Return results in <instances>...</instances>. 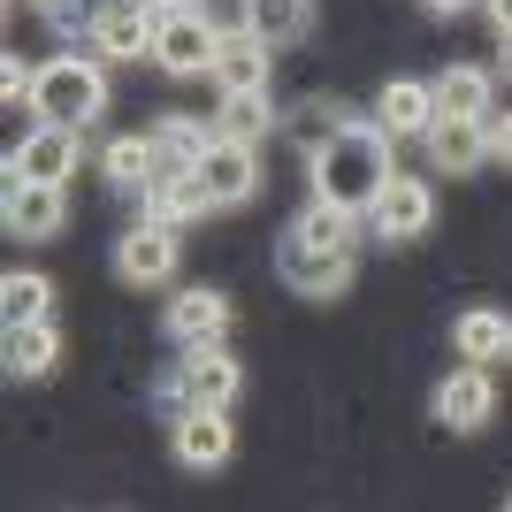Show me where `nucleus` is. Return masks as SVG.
<instances>
[{"label":"nucleus","mask_w":512,"mask_h":512,"mask_svg":"<svg viewBox=\"0 0 512 512\" xmlns=\"http://www.w3.org/2000/svg\"><path fill=\"white\" fill-rule=\"evenodd\" d=\"M505 360H512V344H505Z\"/></svg>","instance_id":"obj_37"},{"label":"nucleus","mask_w":512,"mask_h":512,"mask_svg":"<svg viewBox=\"0 0 512 512\" xmlns=\"http://www.w3.org/2000/svg\"><path fill=\"white\" fill-rule=\"evenodd\" d=\"M421 146H428V169L436 176H474L490 161V130L474 123V115H436Z\"/></svg>","instance_id":"obj_14"},{"label":"nucleus","mask_w":512,"mask_h":512,"mask_svg":"<svg viewBox=\"0 0 512 512\" xmlns=\"http://www.w3.org/2000/svg\"><path fill=\"white\" fill-rule=\"evenodd\" d=\"M482 130H490V161L512 169V107H490V123H482Z\"/></svg>","instance_id":"obj_31"},{"label":"nucleus","mask_w":512,"mask_h":512,"mask_svg":"<svg viewBox=\"0 0 512 512\" xmlns=\"http://www.w3.org/2000/svg\"><path fill=\"white\" fill-rule=\"evenodd\" d=\"M54 314V283L31 276V268H16V276L0 283V321H46Z\"/></svg>","instance_id":"obj_27"},{"label":"nucleus","mask_w":512,"mask_h":512,"mask_svg":"<svg viewBox=\"0 0 512 512\" xmlns=\"http://www.w3.org/2000/svg\"><path fill=\"white\" fill-rule=\"evenodd\" d=\"M77 161H85L77 130L69 123H39L31 138H16V153H8V184H69Z\"/></svg>","instance_id":"obj_7"},{"label":"nucleus","mask_w":512,"mask_h":512,"mask_svg":"<svg viewBox=\"0 0 512 512\" xmlns=\"http://www.w3.org/2000/svg\"><path fill=\"white\" fill-rule=\"evenodd\" d=\"M199 16L230 39V31H253V0H199Z\"/></svg>","instance_id":"obj_29"},{"label":"nucleus","mask_w":512,"mask_h":512,"mask_svg":"<svg viewBox=\"0 0 512 512\" xmlns=\"http://www.w3.org/2000/svg\"><path fill=\"white\" fill-rule=\"evenodd\" d=\"M505 344H512V321L497 314V306H467V314L451 321V352H459V360H505Z\"/></svg>","instance_id":"obj_22"},{"label":"nucleus","mask_w":512,"mask_h":512,"mask_svg":"<svg viewBox=\"0 0 512 512\" xmlns=\"http://www.w3.org/2000/svg\"><path fill=\"white\" fill-rule=\"evenodd\" d=\"M153 16H176V8H199V0H146Z\"/></svg>","instance_id":"obj_34"},{"label":"nucleus","mask_w":512,"mask_h":512,"mask_svg":"<svg viewBox=\"0 0 512 512\" xmlns=\"http://www.w3.org/2000/svg\"><path fill=\"white\" fill-rule=\"evenodd\" d=\"M505 505H512V497H505Z\"/></svg>","instance_id":"obj_38"},{"label":"nucleus","mask_w":512,"mask_h":512,"mask_svg":"<svg viewBox=\"0 0 512 512\" xmlns=\"http://www.w3.org/2000/svg\"><path fill=\"white\" fill-rule=\"evenodd\" d=\"M115 276L130 283V291H161V283L176 276V222H138L130 237H115Z\"/></svg>","instance_id":"obj_9"},{"label":"nucleus","mask_w":512,"mask_h":512,"mask_svg":"<svg viewBox=\"0 0 512 512\" xmlns=\"http://www.w3.org/2000/svg\"><path fill=\"white\" fill-rule=\"evenodd\" d=\"M0 222H8V237H23V245H46V237H62L69 199H62V184H8V192H0Z\"/></svg>","instance_id":"obj_13"},{"label":"nucleus","mask_w":512,"mask_h":512,"mask_svg":"<svg viewBox=\"0 0 512 512\" xmlns=\"http://www.w3.org/2000/svg\"><path fill=\"white\" fill-rule=\"evenodd\" d=\"M31 115H39V123H69V130L100 123V115H107V77H100V62H85V54H54V62H39Z\"/></svg>","instance_id":"obj_2"},{"label":"nucleus","mask_w":512,"mask_h":512,"mask_svg":"<svg viewBox=\"0 0 512 512\" xmlns=\"http://www.w3.org/2000/svg\"><path fill=\"white\" fill-rule=\"evenodd\" d=\"M490 107H497L490 69H474V62H451L444 77H436V115H474V123H490Z\"/></svg>","instance_id":"obj_21"},{"label":"nucleus","mask_w":512,"mask_h":512,"mask_svg":"<svg viewBox=\"0 0 512 512\" xmlns=\"http://www.w3.org/2000/svg\"><path fill=\"white\" fill-rule=\"evenodd\" d=\"M490 8V23H497V39H512V0H482Z\"/></svg>","instance_id":"obj_32"},{"label":"nucleus","mask_w":512,"mask_h":512,"mask_svg":"<svg viewBox=\"0 0 512 512\" xmlns=\"http://www.w3.org/2000/svg\"><path fill=\"white\" fill-rule=\"evenodd\" d=\"M199 176H207L214 207H245V199L260 192V146H253V138H222V130H214Z\"/></svg>","instance_id":"obj_12"},{"label":"nucleus","mask_w":512,"mask_h":512,"mask_svg":"<svg viewBox=\"0 0 512 512\" xmlns=\"http://www.w3.org/2000/svg\"><path fill=\"white\" fill-rule=\"evenodd\" d=\"M214 146V123H199V115H169V123L153 130V176H169V169H199Z\"/></svg>","instance_id":"obj_20"},{"label":"nucleus","mask_w":512,"mask_h":512,"mask_svg":"<svg viewBox=\"0 0 512 512\" xmlns=\"http://www.w3.org/2000/svg\"><path fill=\"white\" fill-rule=\"evenodd\" d=\"M276 276L299 291V299H344L352 291V253H337V245H314V237L283 230L276 237Z\"/></svg>","instance_id":"obj_3"},{"label":"nucleus","mask_w":512,"mask_h":512,"mask_svg":"<svg viewBox=\"0 0 512 512\" xmlns=\"http://www.w3.org/2000/svg\"><path fill=\"white\" fill-rule=\"evenodd\" d=\"M360 222H367V214L337 207V199H306V214L291 222V230L314 237V245H337V253H352V245H360Z\"/></svg>","instance_id":"obj_23"},{"label":"nucleus","mask_w":512,"mask_h":512,"mask_svg":"<svg viewBox=\"0 0 512 512\" xmlns=\"http://www.w3.org/2000/svg\"><path fill=\"white\" fill-rule=\"evenodd\" d=\"M100 176L115 184V192H146L153 184V138H107Z\"/></svg>","instance_id":"obj_24"},{"label":"nucleus","mask_w":512,"mask_h":512,"mask_svg":"<svg viewBox=\"0 0 512 512\" xmlns=\"http://www.w3.org/2000/svg\"><path fill=\"white\" fill-rule=\"evenodd\" d=\"M344 123H352V107H329V100H314V107H299V115H291V138H306V153H314L321 138H337Z\"/></svg>","instance_id":"obj_28"},{"label":"nucleus","mask_w":512,"mask_h":512,"mask_svg":"<svg viewBox=\"0 0 512 512\" xmlns=\"http://www.w3.org/2000/svg\"><path fill=\"white\" fill-rule=\"evenodd\" d=\"M214 46H222V31H214L199 8H176V16H161V31H153V69H169V77H207Z\"/></svg>","instance_id":"obj_8"},{"label":"nucleus","mask_w":512,"mask_h":512,"mask_svg":"<svg viewBox=\"0 0 512 512\" xmlns=\"http://www.w3.org/2000/svg\"><path fill=\"white\" fill-rule=\"evenodd\" d=\"M138 199H146L153 222H176V230H184V222H199V214H214V192H207V176H199V169H169V176H153Z\"/></svg>","instance_id":"obj_18"},{"label":"nucleus","mask_w":512,"mask_h":512,"mask_svg":"<svg viewBox=\"0 0 512 512\" xmlns=\"http://www.w3.org/2000/svg\"><path fill=\"white\" fill-rule=\"evenodd\" d=\"M214 130L222 138H268L276 130V107H268V92H222V115H214Z\"/></svg>","instance_id":"obj_25"},{"label":"nucleus","mask_w":512,"mask_h":512,"mask_svg":"<svg viewBox=\"0 0 512 512\" xmlns=\"http://www.w3.org/2000/svg\"><path fill=\"white\" fill-rule=\"evenodd\" d=\"M390 146H398V138H390L375 115H352L337 138H321V146L306 153V169H314V199H337V207L367 214V207H375V192L398 176Z\"/></svg>","instance_id":"obj_1"},{"label":"nucleus","mask_w":512,"mask_h":512,"mask_svg":"<svg viewBox=\"0 0 512 512\" xmlns=\"http://www.w3.org/2000/svg\"><path fill=\"white\" fill-rule=\"evenodd\" d=\"M153 31H161V16H153L146 0H107L92 54L100 62H153Z\"/></svg>","instance_id":"obj_15"},{"label":"nucleus","mask_w":512,"mask_h":512,"mask_svg":"<svg viewBox=\"0 0 512 512\" xmlns=\"http://www.w3.org/2000/svg\"><path fill=\"white\" fill-rule=\"evenodd\" d=\"M474 0H428V16H467Z\"/></svg>","instance_id":"obj_33"},{"label":"nucleus","mask_w":512,"mask_h":512,"mask_svg":"<svg viewBox=\"0 0 512 512\" xmlns=\"http://www.w3.org/2000/svg\"><path fill=\"white\" fill-rule=\"evenodd\" d=\"M436 230V192H428L421 176H390L375 207H367V237H383V245H421Z\"/></svg>","instance_id":"obj_4"},{"label":"nucleus","mask_w":512,"mask_h":512,"mask_svg":"<svg viewBox=\"0 0 512 512\" xmlns=\"http://www.w3.org/2000/svg\"><path fill=\"white\" fill-rule=\"evenodd\" d=\"M0 367H8L16 383H46V375L62 367V329H54V314H46V321H8Z\"/></svg>","instance_id":"obj_17"},{"label":"nucleus","mask_w":512,"mask_h":512,"mask_svg":"<svg viewBox=\"0 0 512 512\" xmlns=\"http://www.w3.org/2000/svg\"><path fill=\"white\" fill-rule=\"evenodd\" d=\"M23 8H39V16H46V8H54V0H23Z\"/></svg>","instance_id":"obj_35"},{"label":"nucleus","mask_w":512,"mask_h":512,"mask_svg":"<svg viewBox=\"0 0 512 512\" xmlns=\"http://www.w3.org/2000/svg\"><path fill=\"white\" fill-rule=\"evenodd\" d=\"M31 85H39V69H23L16 54L0 62V92H8V107H31Z\"/></svg>","instance_id":"obj_30"},{"label":"nucleus","mask_w":512,"mask_h":512,"mask_svg":"<svg viewBox=\"0 0 512 512\" xmlns=\"http://www.w3.org/2000/svg\"><path fill=\"white\" fill-rule=\"evenodd\" d=\"M161 329H169V344H176V352H199V344H222V337H230V299H222L214 283H192V291H176V299H169Z\"/></svg>","instance_id":"obj_11"},{"label":"nucleus","mask_w":512,"mask_h":512,"mask_svg":"<svg viewBox=\"0 0 512 512\" xmlns=\"http://www.w3.org/2000/svg\"><path fill=\"white\" fill-rule=\"evenodd\" d=\"M237 390H245V367H237L222 344H199V352H184V367H176V383L161 390V398L184 413V406H230Z\"/></svg>","instance_id":"obj_6"},{"label":"nucleus","mask_w":512,"mask_h":512,"mask_svg":"<svg viewBox=\"0 0 512 512\" xmlns=\"http://www.w3.org/2000/svg\"><path fill=\"white\" fill-rule=\"evenodd\" d=\"M230 406H184L176 413V467L184 474H214V467H230Z\"/></svg>","instance_id":"obj_10"},{"label":"nucleus","mask_w":512,"mask_h":512,"mask_svg":"<svg viewBox=\"0 0 512 512\" xmlns=\"http://www.w3.org/2000/svg\"><path fill=\"white\" fill-rule=\"evenodd\" d=\"M497 421V383H490V367L482 360H459L436 383V428H451V436H474V428H490Z\"/></svg>","instance_id":"obj_5"},{"label":"nucleus","mask_w":512,"mask_h":512,"mask_svg":"<svg viewBox=\"0 0 512 512\" xmlns=\"http://www.w3.org/2000/svg\"><path fill=\"white\" fill-rule=\"evenodd\" d=\"M505 69H512V39H505Z\"/></svg>","instance_id":"obj_36"},{"label":"nucleus","mask_w":512,"mask_h":512,"mask_svg":"<svg viewBox=\"0 0 512 512\" xmlns=\"http://www.w3.org/2000/svg\"><path fill=\"white\" fill-rule=\"evenodd\" d=\"M214 92H268V77H276V46L260 39V31H230V39L214 46Z\"/></svg>","instance_id":"obj_16"},{"label":"nucleus","mask_w":512,"mask_h":512,"mask_svg":"<svg viewBox=\"0 0 512 512\" xmlns=\"http://www.w3.org/2000/svg\"><path fill=\"white\" fill-rule=\"evenodd\" d=\"M375 123H383L390 138H428V123H436V85L390 77V85L375 92Z\"/></svg>","instance_id":"obj_19"},{"label":"nucleus","mask_w":512,"mask_h":512,"mask_svg":"<svg viewBox=\"0 0 512 512\" xmlns=\"http://www.w3.org/2000/svg\"><path fill=\"white\" fill-rule=\"evenodd\" d=\"M253 31L268 46H291L314 31V0H253Z\"/></svg>","instance_id":"obj_26"}]
</instances>
